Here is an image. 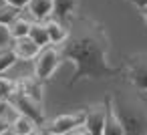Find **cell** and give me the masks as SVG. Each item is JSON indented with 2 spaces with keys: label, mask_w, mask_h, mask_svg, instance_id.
I'll use <instances>...</instances> for the list:
<instances>
[{
  "label": "cell",
  "mask_w": 147,
  "mask_h": 135,
  "mask_svg": "<svg viewBox=\"0 0 147 135\" xmlns=\"http://www.w3.org/2000/svg\"><path fill=\"white\" fill-rule=\"evenodd\" d=\"M105 113H107V105H105V101H101V103H93L91 107L85 109V129L89 131V135H103Z\"/></svg>",
  "instance_id": "cell-7"
},
{
  "label": "cell",
  "mask_w": 147,
  "mask_h": 135,
  "mask_svg": "<svg viewBox=\"0 0 147 135\" xmlns=\"http://www.w3.org/2000/svg\"><path fill=\"white\" fill-rule=\"evenodd\" d=\"M12 47V36L8 32V26H2L0 24V51H6Z\"/></svg>",
  "instance_id": "cell-20"
},
{
  "label": "cell",
  "mask_w": 147,
  "mask_h": 135,
  "mask_svg": "<svg viewBox=\"0 0 147 135\" xmlns=\"http://www.w3.org/2000/svg\"><path fill=\"white\" fill-rule=\"evenodd\" d=\"M123 77L133 89H137L139 93H147V55L137 53L127 57L123 65Z\"/></svg>",
  "instance_id": "cell-3"
},
{
  "label": "cell",
  "mask_w": 147,
  "mask_h": 135,
  "mask_svg": "<svg viewBox=\"0 0 147 135\" xmlns=\"http://www.w3.org/2000/svg\"><path fill=\"white\" fill-rule=\"evenodd\" d=\"M4 4H6V2H4V0H0V6H4Z\"/></svg>",
  "instance_id": "cell-27"
},
{
  "label": "cell",
  "mask_w": 147,
  "mask_h": 135,
  "mask_svg": "<svg viewBox=\"0 0 147 135\" xmlns=\"http://www.w3.org/2000/svg\"><path fill=\"white\" fill-rule=\"evenodd\" d=\"M131 2H133V4H135L139 10H143V8L147 6V0H131Z\"/></svg>",
  "instance_id": "cell-24"
},
{
  "label": "cell",
  "mask_w": 147,
  "mask_h": 135,
  "mask_svg": "<svg viewBox=\"0 0 147 135\" xmlns=\"http://www.w3.org/2000/svg\"><path fill=\"white\" fill-rule=\"evenodd\" d=\"M4 2L10 4V6H14V8H18V10H24L26 4H28V0H4Z\"/></svg>",
  "instance_id": "cell-21"
},
{
  "label": "cell",
  "mask_w": 147,
  "mask_h": 135,
  "mask_svg": "<svg viewBox=\"0 0 147 135\" xmlns=\"http://www.w3.org/2000/svg\"><path fill=\"white\" fill-rule=\"evenodd\" d=\"M141 12H143V18H145V22H147V6H145V8H143Z\"/></svg>",
  "instance_id": "cell-26"
},
{
  "label": "cell",
  "mask_w": 147,
  "mask_h": 135,
  "mask_svg": "<svg viewBox=\"0 0 147 135\" xmlns=\"http://www.w3.org/2000/svg\"><path fill=\"white\" fill-rule=\"evenodd\" d=\"M6 131H10V121L4 115H0V135H4Z\"/></svg>",
  "instance_id": "cell-22"
},
{
  "label": "cell",
  "mask_w": 147,
  "mask_h": 135,
  "mask_svg": "<svg viewBox=\"0 0 147 135\" xmlns=\"http://www.w3.org/2000/svg\"><path fill=\"white\" fill-rule=\"evenodd\" d=\"M57 49L63 59L75 65V73L69 81V87H75L85 79L101 81L113 79L123 73V67L109 65V34L105 26L95 18L73 16L69 20L67 38Z\"/></svg>",
  "instance_id": "cell-1"
},
{
  "label": "cell",
  "mask_w": 147,
  "mask_h": 135,
  "mask_svg": "<svg viewBox=\"0 0 147 135\" xmlns=\"http://www.w3.org/2000/svg\"><path fill=\"white\" fill-rule=\"evenodd\" d=\"M61 63H63V57H61L59 49H57L55 45H49V47L42 49V51L38 53V57L34 59V77H36L40 83L49 81V79L55 75V71L59 69Z\"/></svg>",
  "instance_id": "cell-4"
},
{
  "label": "cell",
  "mask_w": 147,
  "mask_h": 135,
  "mask_svg": "<svg viewBox=\"0 0 147 135\" xmlns=\"http://www.w3.org/2000/svg\"><path fill=\"white\" fill-rule=\"evenodd\" d=\"M16 61H18V59L14 57V53H12L10 49L2 51V53H0V75H2L4 71H8V69H10Z\"/></svg>",
  "instance_id": "cell-19"
},
{
  "label": "cell",
  "mask_w": 147,
  "mask_h": 135,
  "mask_svg": "<svg viewBox=\"0 0 147 135\" xmlns=\"http://www.w3.org/2000/svg\"><path fill=\"white\" fill-rule=\"evenodd\" d=\"M111 107L123 127L125 135H145L147 133V107L141 97L129 93H109Z\"/></svg>",
  "instance_id": "cell-2"
},
{
  "label": "cell",
  "mask_w": 147,
  "mask_h": 135,
  "mask_svg": "<svg viewBox=\"0 0 147 135\" xmlns=\"http://www.w3.org/2000/svg\"><path fill=\"white\" fill-rule=\"evenodd\" d=\"M105 105H107V113H105V127H103V135H125L123 127L111 107V95H105Z\"/></svg>",
  "instance_id": "cell-13"
},
{
  "label": "cell",
  "mask_w": 147,
  "mask_h": 135,
  "mask_svg": "<svg viewBox=\"0 0 147 135\" xmlns=\"http://www.w3.org/2000/svg\"><path fill=\"white\" fill-rule=\"evenodd\" d=\"M36 129V125L28 119V117H24V115H16V119L10 123V131H12V135H28L30 131H34Z\"/></svg>",
  "instance_id": "cell-16"
},
{
  "label": "cell",
  "mask_w": 147,
  "mask_h": 135,
  "mask_svg": "<svg viewBox=\"0 0 147 135\" xmlns=\"http://www.w3.org/2000/svg\"><path fill=\"white\" fill-rule=\"evenodd\" d=\"M28 135H49V133H47V129H40V127H36V129H34V131H30Z\"/></svg>",
  "instance_id": "cell-25"
},
{
  "label": "cell",
  "mask_w": 147,
  "mask_h": 135,
  "mask_svg": "<svg viewBox=\"0 0 147 135\" xmlns=\"http://www.w3.org/2000/svg\"><path fill=\"white\" fill-rule=\"evenodd\" d=\"M26 12H28L30 20H34V22H45V20L51 18V14H53V0H28Z\"/></svg>",
  "instance_id": "cell-11"
},
{
  "label": "cell",
  "mask_w": 147,
  "mask_h": 135,
  "mask_svg": "<svg viewBox=\"0 0 147 135\" xmlns=\"http://www.w3.org/2000/svg\"><path fill=\"white\" fill-rule=\"evenodd\" d=\"M22 14V10H18V8H14V6H10V4H4V6H0V24L2 26H8L16 16H20Z\"/></svg>",
  "instance_id": "cell-18"
},
{
  "label": "cell",
  "mask_w": 147,
  "mask_h": 135,
  "mask_svg": "<svg viewBox=\"0 0 147 135\" xmlns=\"http://www.w3.org/2000/svg\"><path fill=\"white\" fill-rule=\"evenodd\" d=\"M16 93V81L0 75V101H8Z\"/></svg>",
  "instance_id": "cell-17"
},
{
  "label": "cell",
  "mask_w": 147,
  "mask_h": 135,
  "mask_svg": "<svg viewBox=\"0 0 147 135\" xmlns=\"http://www.w3.org/2000/svg\"><path fill=\"white\" fill-rule=\"evenodd\" d=\"M8 103H10L20 115L28 117L36 127H45V125H47V117H45L42 105L34 103L32 99H28V97H24V95H20V93H14V95L8 99Z\"/></svg>",
  "instance_id": "cell-5"
},
{
  "label": "cell",
  "mask_w": 147,
  "mask_h": 135,
  "mask_svg": "<svg viewBox=\"0 0 147 135\" xmlns=\"http://www.w3.org/2000/svg\"><path fill=\"white\" fill-rule=\"evenodd\" d=\"M77 8H79V0H53V18L69 24V20L73 16H77Z\"/></svg>",
  "instance_id": "cell-10"
},
{
  "label": "cell",
  "mask_w": 147,
  "mask_h": 135,
  "mask_svg": "<svg viewBox=\"0 0 147 135\" xmlns=\"http://www.w3.org/2000/svg\"><path fill=\"white\" fill-rule=\"evenodd\" d=\"M65 135H89V131L85 129V125H81V127H77V129H73V131H67Z\"/></svg>",
  "instance_id": "cell-23"
},
{
  "label": "cell",
  "mask_w": 147,
  "mask_h": 135,
  "mask_svg": "<svg viewBox=\"0 0 147 135\" xmlns=\"http://www.w3.org/2000/svg\"><path fill=\"white\" fill-rule=\"evenodd\" d=\"M16 93L32 99L34 103L42 105V83L32 75V77H22L16 81Z\"/></svg>",
  "instance_id": "cell-8"
},
{
  "label": "cell",
  "mask_w": 147,
  "mask_h": 135,
  "mask_svg": "<svg viewBox=\"0 0 147 135\" xmlns=\"http://www.w3.org/2000/svg\"><path fill=\"white\" fill-rule=\"evenodd\" d=\"M10 51L14 53V57H16L18 61H32V59L38 57V53H40L42 49H38V47L34 45L32 38L24 36V38H16V41H12Z\"/></svg>",
  "instance_id": "cell-9"
},
{
  "label": "cell",
  "mask_w": 147,
  "mask_h": 135,
  "mask_svg": "<svg viewBox=\"0 0 147 135\" xmlns=\"http://www.w3.org/2000/svg\"><path fill=\"white\" fill-rule=\"evenodd\" d=\"M32 22H34V20H30V18H28V16H24V14L16 16V18H14V20L8 24V32H10V36H12V41L28 36Z\"/></svg>",
  "instance_id": "cell-14"
},
{
  "label": "cell",
  "mask_w": 147,
  "mask_h": 135,
  "mask_svg": "<svg viewBox=\"0 0 147 135\" xmlns=\"http://www.w3.org/2000/svg\"><path fill=\"white\" fill-rule=\"evenodd\" d=\"M42 24H45V28H47V32H49L51 45L59 47L61 43H65L67 32H69V24H65V22H61V20L53 18V16H51V18H47Z\"/></svg>",
  "instance_id": "cell-12"
},
{
  "label": "cell",
  "mask_w": 147,
  "mask_h": 135,
  "mask_svg": "<svg viewBox=\"0 0 147 135\" xmlns=\"http://www.w3.org/2000/svg\"><path fill=\"white\" fill-rule=\"evenodd\" d=\"M85 125V109H79L75 113H63V115H57L55 119H51L45 129L49 135H65L67 131H73L77 127Z\"/></svg>",
  "instance_id": "cell-6"
},
{
  "label": "cell",
  "mask_w": 147,
  "mask_h": 135,
  "mask_svg": "<svg viewBox=\"0 0 147 135\" xmlns=\"http://www.w3.org/2000/svg\"><path fill=\"white\" fill-rule=\"evenodd\" d=\"M145 135H147V133H145Z\"/></svg>",
  "instance_id": "cell-28"
},
{
  "label": "cell",
  "mask_w": 147,
  "mask_h": 135,
  "mask_svg": "<svg viewBox=\"0 0 147 135\" xmlns=\"http://www.w3.org/2000/svg\"><path fill=\"white\" fill-rule=\"evenodd\" d=\"M28 38H32V41H34V45H36L38 49H47V47L51 45L49 32H47V28H45V24H42V22H32L30 32H28Z\"/></svg>",
  "instance_id": "cell-15"
}]
</instances>
